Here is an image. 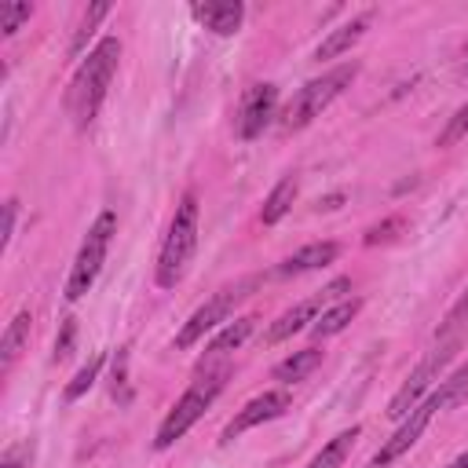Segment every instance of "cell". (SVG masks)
<instances>
[{
	"instance_id": "obj_1",
	"label": "cell",
	"mask_w": 468,
	"mask_h": 468,
	"mask_svg": "<svg viewBox=\"0 0 468 468\" xmlns=\"http://www.w3.org/2000/svg\"><path fill=\"white\" fill-rule=\"evenodd\" d=\"M117 62H121V40L117 37H102L88 58H80V66L73 69L69 77V88H66V117L73 121L77 132H88L106 102V91L113 84V73H117Z\"/></svg>"
},
{
	"instance_id": "obj_2",
	"label": "cell",
	"mask_w": 468,
	"mask_h": 468,
	"mask_svg": "<svg viewBox=\"0 0 468 468\" xmlns=\"http://www.w3.org/2000/svg\"><path fill=\"white\" fill-rule=\"evenodd\" d=\"M194 252H197V194L186 190L168 219V230L161 238V249H157V263H154V282L157 289H176L190 263H194Z\"/></svg>"
},
{
	"instance_id": "obj_3",
	"label": "cell",
	"mask_w": 468,
	"mask_h": 468,
	"mask_svg": "<svg viewBox=\"0 0 468 468\" xmlns=\"http://www.w3.org/2000/svg\"><path fill=\"white\" fill-rule=\"evenodd\" d=\"M227 377H230V369L227 366H212V369H197V377L186 384V391L176 399V406L165 413V420L157 424V435H154V450H168V446H176L201 417H205V410L219 399V391L227 388Z\"/></svg>"
},
{
	"instance_id": "obj_4",
	"label": "cell",
	"mask_w": 468,
	"mask_h": 468,
	"mask_svg": "<svg viewBox=\"0 0 468 468\" xmlns=\"http://www.w3.org/2000/svg\"><path fill=\"white\" fill-rule=\"evenodd\" d=\"M358 62H340V66H333V69H325L322 77H311L303 88H296V95L282 106V113H278V128L282 132H300V128H307L314 117H322L347 88H351V80L358 77Z\"/></svg>"
},
{
	"instance_id": "obj_5",
	"label": "cell",
	"mask_w": 468,
	"mask_h": 468,
	"mask_svg": "<svg viewBox=\"0 0 468 468\" xmlns=\"http://www.w3.org/2000/svg\"><path fill=\"white\" fill-rule=\"evenodd\" d=\"M260 285H263V274H245V278H238L234 285H223L216 296H208V300H205V303L179 325V333H176V340H172L176 351H190L194 344L205 340V333L227 325L230 314L238 311V303H245Z\"/></svg>"
},
{
	"instance_id": "obj_6",
	"label": "cell",
	"mask_w": 468,
	"mask_h": 468,
	"mask_svg": "<svg viewBox=\"0 0 468 468\" xmlns=\"http://www.w3.org/2000/svg\"><path fill=\"white\" fill-rule=\"evenodd\" d=\"M113 234H117V212H113V208H102V212L91 219L84 241H80V249H77V260H73V267H69V274H66L62 296H66L69 303H77L84 292H91V285H95V278H99V271H102V263H106V252H110Z\"/></svg>"
},
{
	"instance_id": "obj_7",
	"label": "cell",
	"mask_w": 468,
	"mask_h": 468,
	"mask_svg": "<svg viewBox=\"0 0 468 468\" xmlns=\"http://www.w3.org/2000/svg\"><path fill=\"white\" fill-rule=\"evenodd\" d=\"M457 347H461V336H446L439 347H431V351L413 366V373L399 384V391H395L391 402H388V417H391V420H402L413 406L424 402V391H431V384H435V380L442 377V369L453 362Z\"/></svg>"
},
{
	"instance_id": "obj_8",
	"label": "cell",
	"mask_w": 468,
	"mask_h": 468,
	"mask_svg": "<svg viewBox=\"0 0 468 468\" xmlns=\"http://www.w3.org/2000/svg\"><path fill=\"white\" fill-rule=\"evenodd\" d=\"M439 410H442V406H439V395L431 391V395H428L420 406H413V410H410V413L399 420V428H395V431L384 439V446H380V450L369 457V464H366V468H391L399 457H406V453H410V450L420 442V435L428 431V424H431V417H435Z\"/></svg>"
},
{
	"instance_id": "obj_9",
	"label": "cell",
	"mask_w": 468,
	"mask_h": 468,
	"mask_svg": "<svg viewBox=\"0 0 468 468\" xmlns=\"http://www.w3.org/2000/svg\"><path fill=\"white\" fill-rule=\"evenodd\" d=\"M344 292H351V278H333L318 296H311V300H300L296 307H289V311H282L271 325H267V333H263V344H282V340H289L292 333H300V329H311V322L325 311V303H333V300H340Z\"/></svg>"
},
{
	"instance_id": "obj_10",
	"label": "cell",
	"mask_w": 468,
	"mask_h": 468,
	"mask_svg": "<svg viewBox=\"0 0 468 468\" xmlns=\"http://www.w3.org/2000/svg\"><path fill=\"white\" fill-rule=\"evenodd\" d=\"M278 117V84L271 80H260V84H249L245 95H241V106H238V117H234V132L238 139L252 143L263 135V128Z\"/></svg>"
},
{
	"instance_id": "obj_11",
	"label": "cell",
	"mask_w": 468,
	"mask_h": 468,
	"mask_svg": "<svg viewBox=\"0 0 468 468\" xmlns=\"http://www.w3.org/2000/svg\"><path fill=\"white\" fill-rule=\"evenodd\" d=\"M289 406H292V399H289V391H285V388H271V391H263V395L249 399V402H245V406L227 420V428H223L219 442H234L238 435H245V431H252V428H260V424H267V420H278Z\"/></svg>"
},
{
	"instance_id": "obj_12",
	"label": "cell",
	"mask_w": 468,
	"mask_h": 468,
	"mask_svg": "<svg viewBox=\"0 0 468 468\" xmlns=\"http://www.w3.org/2000/svg\"><path fill=\"white\" fill-rule=\"evenodd\" d=\"M190 18L216 37H234L245 22V4L241 0H194Z\"/></svg>"
},
{
	"instance_id": "obj_13",
	"label": "cell",
	"mask_w": 468,
	"mask_h": 468,
	"mask_svg": "<svg viewBox=\"0 0 468 468\" xmlns=\"http://www.w3.org/2000/svg\"><path fill=\"white\" fill-rule=\"evenodd\" d=\"M336 256H340V245H336V241H311V245L296 249L292 256H285V260L274 267V274H278V278H300V274H307V271L329 267Z\"/></svg>"
},
{
	"instance_id": "obj_14",
	"label": "cell",
	"mask_w": 468,
	"mask_h": 468,
	"mask_svg": "<svg viewBox=\"0 0 468 468\" xmlns=\"http://www.w3.org/2000/svg\"><path fill=\"white\" fill-rule=\"evenodd\" d=\"M373 26V11H362V15H351L347 22H340L336 29H329L325 33V40L314 48V58L322 62V58H336V55H347L362 37H366V29Z\"/></svg>"
},
{
	"instance_id": "obj_15",
	"label": "cell",
	"mask_w": 468,
	"mask_h": 468,
	"mask_svg": "<svg viewBox=\"0 0 468 468\" xmlns=\"http://www.w3.org/2000/svg\"><path fill=\"white\" fill-rule=\"evenodd\" d=\"M252 329H256V318H252V314L227 322V325L216 333V340L205 347V358H201V366H197V369H212V362H216V358H227L230 351H238V347L252 336Z\"/></svg>"
},
{
	"instance_id": "obj_16",
	"label": "cell",
	"mask_w": 468,
	"mask_h": 468,
	"mask_svg": "<svg viewBox=\"0 0 468 468\" xmlns=\"http://www.w3.org/2000/svg\"><path fill=\"white\" fill-rule=\"evenodd\" d=\"M296 194H300V179H296L292 172H289V176H282V179L271 186V194L263 197V208H260V223H263V227H274V223H282V219L289 216V208H292Z\"/></svg>"
},
{
	"instance_id": "obj_17",
	"label": "cell",
	"mask_w": 468,
	"mask_h": 468,
	"mask_svg": "<svg viewBox=\"0 0 468 468\" xmlns=\"http://www.w3.org/2000/svg\"><path fill=\"white\" fill-rule=\"evenodd\" d=\"M358 311H362V300H358V296H351V300H336L333 307H325V311L311 322V336H314V340H329V336L344 333V329L355 322Z\"/></svg>"
},
{
	"instance_id": "obj_18",
	"label": "cell",
	"mask_w": 468,
	"mask_h": 468,
	"mask_svg": "<svg viewBox=\"0 0 468 468\" xmlns=\"http://www.w3.org/2000/svg\"><path fill=\"white\" fill-rule=\"evenodd\" d=\"M29 325H33V314H29V307H22V311L11 318V325L4 329V340H0V373H4V377L15 369L18 355L26 351V344H29Z\"/></svg>"
},
{
	"instance_id": "obj_19",
	"label": "cell",
	"mask_w": 468,
	"mask_h": 468,
	"mask_svg": "<svg viewBox=\"0 0 468 468\" xmlns=\"http://www.w3.org/2000/svg\"><path fill=\"white\" fill-rule=\"evenodd\" d=\"M362 435V428L358 424H351V428H344V431H336L303 468H344V461L351 457V446H355V439Z\"/></svg>"
},
{
	"instance_id": "obj_20",
	"label": "cell",
	"mask_w": 468,
	"mask_h": 468,
	"mask_svg": "<svg viewBox=\"0 0 468 468\" xmlns=\"http://www.w3.org/2000/svg\"><path fill=\"white\" fill-rule=\"evenodd\" d=\"M318 362H322V351H318V347L292 351L289 358H282V362L274 366V380H278V384H300V380H307V377L318 369Z\"/></svg>"
},
{
	"instance_id": "obj_21",
	"label": "cell",
	"mask_w": 468,
	"mask_h": 468,
	"mask_svg": "<svg viewBox=\"0 0 468 468\" xmlns=\"http://www.w3.org/2000/svg\"><path fill=\"white\" fill-rule=\"evenodd\" d=\"M113 7L106 4V0H99V4H88L84 11H80V22H77V29H73V40H69V58H80L84 55V48H88V40H91V33H95V26L110 15Z\"/></svg>"
},
{
	"instance_id": "obj_22",
	"label": "cell",
	"mask_w": 468,
	"mask_h": 468,
	"mask_svg": "<svg viewBox=\"0 0 468 468\" xmlns=\"http://www.w3.org/2000/svg\"><path fill=\"white\" fill-rule=\"evenodd\" d=\"M435 395H439V406H442V410L464 406V402H468V362H464L461 369H453V373L435 388Z\"/></svg>"
},
{
	"instance_id": "obj_23",
	"label": "cell",
	"mask_w": 468,
	"mask_h": 468,
	"mask_svg": "<svg viewBox=\"0 0 468 468\" xmlns=\"http://www.w3.org/2000/svg\"><path fill=\"white\" fill-rule=\"evenodd\" d=\"M102 362H106V355H91V358L77 369V377L62 388V399H66V402H77L80 395H88V391H91V384H95V380H99V373H102Z\"/></svg>"
},
{
	"instance_id": "obj_24",
	"label": "cell",
	"mask_w": 468,
	"mask_h": 468,
	"mask_svg": "<svg viewBox=\"0 0 468 468\" xmlns=\"http://www.w3.org/2000/svg\"><path fill=\"white\" fill-rule=\"evenodd\" d=\"M110 395L117 399V406L132 402V384H128V347H117L110 358Z\"/></svg>"
},
{
	"instance_id": "obj_25",
	"label": "cell",
	"mask_w": 468,
	"mask_h": 468,
	"mask_svg": "<svg viewBox=\"0 0 468 468\" xmlns=\"http://www.w3.org/2000/svg\"><path fill=\"white\" fill-rule=\"evenodd\" d=\"M33 11H37V7H33L29 0H4V4H0V33H4V37H15V33L33 18Z\"/></svg>"
},
{
	"instance_id": "obj_26",
	"label": "cell",
	"mask_w": 468,
	"mask_h": 468,
	"mask_svg": "<svg viewBox=\"0 0 468 468\" xmlns=\"http://www.w3.org/2000/svg\"><path fill=\"white\" fill-rule=\"evenodd\" d=\"M402 230H406V216H388V219L373 223V227L362 234V241H366L369 249H373V245H388V241H395Z\"/></svg>"
},
{
	"instance_id": "obj_27",
	"label": "cell",
	"mask_w": 468,
	"mask_h": 468,
	"mask_svg": "<svg viewBox=\"0 0 468 468\" xmlns=\"http://www.w3.org/2000/svg\"><path fill=\"white\" fill-rule=\"evenodd\" d=\"M464 135H468V102L453 110V117H450V121H446V128L439 132L435 146H439V150H450V146H457Z\"/></svg>"
},
{
	"instance_id": "obj_28",
	"label": "cell",
	"mask_w": 468,
	"mask_h": 468,
	"mask_svg": "<svg viewBox=\"0 0 468 468\" xmlns=\"http://www.w3.org/2000/svg\"><path fill=\"white\" fill-rule=\"evenodd\" d=\"M73 340H77V322L73 318H62L58 336H55V351H51V362H66L73 355Z\"/></svg>"
},
{
	"instance_id": "obj_29",
	"label": "cell",
	"mask_w": 468,
	"mask_h": 468,
	"mask_svg": "<svg viewBox=\"0 0 468 468\" xmlns=\"http://www.w3.org/2000/svg\"><path fill=\"white\" fill-rule=\"evenodd\" d=\"M15 219H18V201H15V197H7V201H4V249H11Z\"/></svg>"
},
{
	"instance_id": "obj_30",
	"label": "cell",
	"mask_w": 468,
	"mask_h": 468,
	"mask_svg": "<svg viewBox=\"0 0 468 468\" xmlns=\"http://www.w3.org/2000/svg\"><path fill=\"white\" fill-rule=\"evenodd\" d=\"M464 314H468V289H464V296H461V300L453 303V311L446 314V325H442V329H453V325H457V322H461Z\"/></svg>"
},
{
	"instance_id": "obj_31",
	"label": "cell",
	"mask_w": 468,
	"mask_h": 468,
	"mask_svg": "<svg viewBox=\"0 0 468 468\" xmlns=\"http://www.w3.org/2000/svg\"><path fill=\"white\" fill-rule=\"evenodd\" d=\"M340 201H344V194H325L314 205H318V212H333V208H340Z\"/></svg>"
},
{
	"instance_id": "obj_32",
	"label": "cell",
	"mask_w": 468,
	"mask_h": 468,
	"mask_svg": "<svg viewBox=\"0 0 468 468\" xmlns=\"http://www.w3.org/2000/svg\"><path fill=\"white\" fill-rule=\"evenodd\" d=\"M446 468H468V450H464V453H457V457H453Z\"/></svg>"
},
{
	"instance_id": "obj_33",
	"label": "cell",
	"mask_w": 468,
	"mask_h": 468,
	"mask_svg": "<svg viewBox=\"0 0 468 468\" xmlns=\"http://www.w3.org/2000/svg\"><path fill=\"white\" fill-rule=\"evenodd\" d=\"M0 468H22V461H18V453H7V457H4V464H0Z\"/></svg>"
},
{
	"instance_id": "obj_34",
	"label": "cell",
	"mask_w": 468,
	"mask_h": 468,
	"mask_svg": "<svg viewBox=\"0 0 468 468\" xmlns=\"http://www.w3.org/2000/svg\"><path fill=\"white\" fill-rule=\"evenodd\" d=\"M461 51H464V55H468V37H464V44H461Z\"/></svg>"
},
{
	"instance_id": "obj_35",
	"label": "cell",
	"mask_w": 468,
	"mask_h": 468,
	"mask_svg": "<svg viewBox=\"0 0 468 468\" xmlns=\"http://www.w3.org/2000/svg\"><path fill=\"white\" fill-rule=\"evenodd\" d=\"M464 77H468V66H464Z\"/></svg>"
}]
</instances>
